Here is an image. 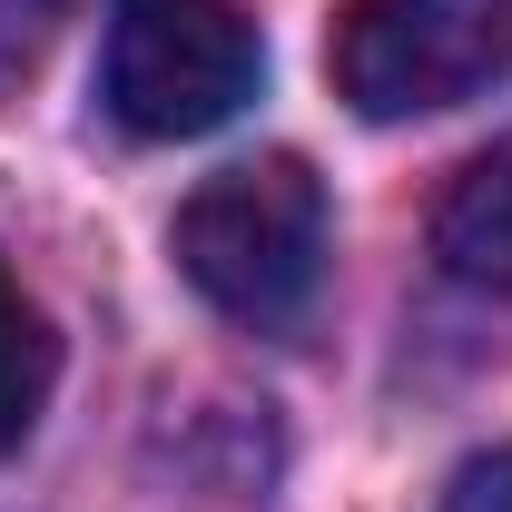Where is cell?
Returning <instances> with one entry per match:
<instances>
[{
	"label": "cell",
	"mask_w": 512,
	"mask_h": 512,
	"mask_svg": "<svg viewBox=\"0 0 512 512\" xmlns=\"http://www.w3.org/2000/svg\"><path fill=\"white\" fill-rule=\"evenodd\" d=\"M325 178L276 148V158H237L178 207V266L217 316L256 325V335H296L325 286Z\"/></svg>",
	"instance_id": "6da1fadb"
},
{
	"label": "cell",
	"mask_w": 512,
	"mask_h": 512,
	"mask_svg": "<svg viewBox=\"0 0 512 512\" xmlns=\"http://www.w3.org/2000/svg\"><path fill=\"white\" fill-rule=\"evenodd\" d=\"M266 40L237 0H119L109 50H99V99L128 138H207L256 99Z\"/></svg>",
	"instance_id": "7a4b0ae2"
},
{
	"label": "cell",
	"mask_w": 512,
	"mask_h": 512,
	"mask_svg": "<svg viewBox=\"0 0 512 512\" xmlns=\"http://www.w3.org/2000/svg\"><path fill=\"white\" fill-rule=\"evenodd\" d=\"M512 69V0H345L335 99L355 119H434Z\"/></svg>",
	"instance_id": "3957f363"
},
{
	"label": "cell",
	"mask_w": 512,
	"mask_h": 512,
	"mask_svg": "<svg viewBox=\"0 0 512 512\" xmlns=\"http://www.w3.org/2000/svg\"><path fill=\"white\" fill-rule=\"evenodd\" d=\"M434 256H444L463 286L512 296V138H493L434 207Z\"/></svg>",
	"instance_id": "277c9868"
},
{
	"label": "cell",
	"mask_w": 512,
	"mask_h": 512,
	"mask_svg": "<svg viewBox=\"0 0 512 512\" xmlns=\"http://www.w3.org/2000/svg\"><path fill=\"white\" fill-rule=\"evenodd\" d=\"M50 384H60V335L20 296V276L0 266V453L30 444V424L50 414Z\"/></svg>",
	"instance_id": "5b68a950"
},
{
	"label": "cell",
	"mask_w": 512,
	"mask_h": 512,
	"mask_svg": "<svg viewBox=\"0 0 512 512\" xmlns=\"http://www.w3.org/2000/svg\"><path fill=\"white\" fill-rule=\"evenodd\" d=\"M444 512H512V444H493V453H473L463 473H453V493H444Z\"/></svg>",
	"instance_id": "8992f818"
}]
</instances>
